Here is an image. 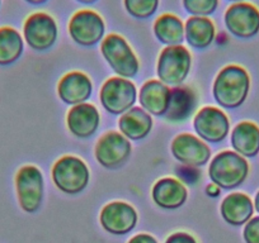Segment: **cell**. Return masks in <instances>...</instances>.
I'll return each mask as SVG.
<instances>
[{"mask_svg": "<svg viewBox=\"0 0 259 243\" xmlns=\"http://www.w3.org/2000/svg\"><path fill=\"white\" fill-rule=\"evenodd\" d=\"M250 89V78L245 69L229 65L219 73L213 84V96L221 106L234 109L245 101Z\"/></svg>", "mask_w": 259, "mask_h": 243, "instance_id": "6da1fadb", "label": "cell"}, {"mask_svg": "<svg viewBox=\"0 0 259 243\" xmlns=\"http://www.w3.org/2000/svg\"><path fill=\"white\" fill-rule=\"evenodd\" d=\"M249 163L245 157L233 151H224L213 157L208 168L211 181L223 189H234L245 181Z\"/></svg>", "mask_w": 259, "mask_h": 243, "instance_id": "7a4b0ae2", "label": "cell"}, {"mask_svg": "<svg viewBox=\"0 0 259 243\" xmlns=\"http://www.w3.org/2000/svg\"><path fill=\"white\" fill-rule=\"evenodd\" d=\"M101 52L113 71L122 78H133L138 74L140 64L135 52L119 34H109L102 41Z\"/></svg>", "mask_w": 259, "mask_h": 243, "instance_id": "3957f363", "label": "cell"}, {"mask_svg": "<svg viewBox=\"0 0 259 243\" xmlns=\"http://www.w3.org/2000/svg\"><path fill=\"white\" fill-rule=\"evenodd\" d=\"M88 166L75 156L60 158L52 167V180L55 185L66 194H78L83 192L89 183Z\"/></svg>", "mask_w": 259, "mask_h": 243, "instance_id": "277c9868", "label": "cell"}, {"mask_svg": "<svg viewBox=\"0 0 259 243\" xmlns=\"http://www.w3.org/2000/svg\"><path fill=\"white\" fill-rule=\"evenodd\" d=\"M192 66L191 52L182 44L166 46L158 59V76L165 85H179L186 80Z\"/></svg>", "mask_w": 259, "mask_h": 243, "instance_id": "5b68a950", "label": "cell"}, {"mask_svg": "<svg viewBox=\"0 0 259 243\" xmlns=\"http://www.w3.org/2000/svg\"><path fill=\"white\" fill-rule=\"evenodd\" d=\"M16 189L19 205L26 213H34L41 207L44 198V176L33 165L19 168L16 175Z\"/></svg>", "mask_w": 259, "mask_h": 243, "instance_id": "8992f818", "label": "cell"}, {"mask_svg": "<svg viewBox=\"0 0 259 243\" xmlns=\"http://www.w3.org/2000/svg\"><path fill=\"white\" fill-rule=\"evenodd\" d=\"M59 36L57 23L50 14L37 12L31 14L23 24V37L34 51H46L54 46Z\"/></svg>", "mask_w": 259, "mask_h": 243, "instance_id": "52a82bcc", "label": "cell"}, {"mask_svg": "<svg viewBox=\"0 0 259 243\" xmlns=\"http://www.w3.org/2000/svg\"><path fill=\"white\" fill-rule=\"evenodd\" d=\"M106 32L103 18L92 9H81L69 22V34L80 46H93L102 41Z\"/></svg>", "mask_w": 259, "mask_h": 243, "instance_id": "ba28073f", "label": "cell"}, {"mask_svg": "<svg viewBox=\"0 0 259 243\" xmlns=\"http://www.w3.org/2000/svg\"><path fill=\"white\" fill-rule=\"evenodd\" d=\"M224 21L228 31L238 38L248 39L259 33V9L248 2L231 4Z\"/></svg>", "mask_w": 259, "mask_h": 243, "instance_id": "9c48e42d", "label": "cell"}, {"mask_svg": "<svg viewBox=\"0 0 259 243\" xmlns=\"http://www.w3.org/2000/svg\"><path fill=\"white\" fill-rule=\"evenodd\" d=\"M136 88L130 80L112 78L103 84L101 90V103L112 114H123L135 104Z\"/></svg>", "mask_w": 259, "mask_h": 243, "instance_id": "30bf717a", "label": "cell"}, {"mask_svg": "<svg viewBox=\"0 0 259 243\" xmlns=\"http://www.w3.org/2000/svg\"><path fill=\"white\" fill-rule=\"evenodd\" d=\"M131 155V143L122 133L108 132L102 136L96 146V157L102 166L117 168Z\"/></svg>", "mask_w": 259, "mask_h": 243, "instance_id": "8fae6325", "label": "cell"}, {"mask_svg": "<svg viewBox=\"0 0 259 243\" xmlns=\"http://www.w3.org/2000/svg\"><path fill=\"white\" fill-rule=\"evenodd\" d=\"M194 130L202 140L218 143L225 140L228 136L230 122L220 109L206 106L194 116Z\"/></svg>", "mask_w": 259, "mask_h": 243, "instance_id": "7c38bea8", "label": "cell"}, {"mask_svg": "<svg viewBox=\"0 0 259 243\" xmlns=\"http://www.w3.org/2000/svg\"><path fill=\"white\" fill-rule=\"evenodd\" d=\"M138 213L133 205L124 202H113L102 209L101 224L112 234H126L135 228Z\"/></svg>", "mask_w": 259, "mask_h": 243, "instance_id": "4fadbf2b", "label": "cell"}, {"mask_svg": "<svg viewBox=\"0 0 259 243\" xmlns=\"http://www.w3.org/2000/svg\"><path fill=\"white\" fill-rule=\"evenodd\" d=\"M171 153L179 162L192 167L206 165L211 157L208 146L200 138L188 133H183L174 138L171 142Z\"/></svg>", "mask_w": 259, "mask_h": 243, "instance_id": "5bb4252c", "label": "cell"}, {"mask_svg": "<svg viewBox=\"0 0 259 243\" xmlns=\"http://www.w3.org/2000/svg\"><path fill=\"white\" fill-rule=\"evenodd\" d=\"M66 123L69 131L74 136L79 138H87L97 132L101 123V115L94 105L81 103L69 111Z\"/></svg>", "mask_w": 259, "mask_h": 243, "instance_id": "9a60e30c", "label": "cell"}, {"mask_svg": "<svg viewBox=\"0 0 259 243\" xmlns=\"http://www.w3.org/2000/svg\"><path fill=\"white\" fill-rule=\"evenodd\" d=\"M92 81L85 74L74 71L65 75L59 83V96L66 104H81L92 95Z\"/></svg>", "mask_w": 259, "mask_h": 243, "instance_id": "2e32d148", "label": "cell"}, {"mask_svg": "<svg viewBox=\"0 0 259 243\" xmlns=\"http://www.w3.org/2000/svg\"><path fill=\"white\" fill-rule=\"evenodd\" d=\"M254 204L244 193H233L221 203V215L231 225H243L253 218Z\"/></svg>", "mask_w": 259, "mask_h": 243, "instance_id": "e0dca14e", "label": "cell"}, {"mask_svg": "<svg viewBox=\"0 0 259 243\" xmlns=\"http://www.w3.org/2000/svg\"><path fill=\"white\" fill-rule=\"evenodd\" d=\"M153 199L156 205L164 209H177L186 203L187 189L176 178H161L154 185Z\"/></svg>", "mask_w": 259, "mask_h": 243, "instance_id": "ac0fdd59", "label": "cell"}, {"mask_svg": "<svg viewBox=\"0 0 259 243\" xmlns=\"http://www.w3.org/2000/svg\"><path fill=\"white\" fill-rule=\"evenodd\" d=\"M169 94H170V90L161 81H148L144 84L140 90L141 106L149 114L164 115L168 109Z\"/></svg>", "mask_w": 259, "mask_h": 243, "instance_id": "d6986e66", "label": "cell"}, {"mask_svg": "<svg viewBox=\"0 0 259 243\" xmlns=\"http://www.w3.org/2000/svg\"><path fill=\"white\" fill-rule=\"evenodd\" d=\"M231 146L243 157H254L259 153V127L253 122H241L231 133Z\"/></svg>", "mask_w": 259, "mask_h": 243, "instance_id": "ffe728a7", "label": "cell"}, {"mask_svg": "<svg viewBox=\"0 0 259 243\" xmlns=\"http://www.w3.org/2000/svg\"><path fill=\"white\" fill-rule=\"evenodd\" d=\"M118 127L122 135L130 140H141L150 133L153 119L141 108H133L119 118Z\"/></svg>", "mask_w": 259, "mask_h": 243, "instance_id": "44dd1931", "label": "cell"}, {"mask_svg": "<svg viewBox=\"0 0 259 243\" xmlns=\"http://www.w3.org/2000/svg\"><path fill=\"white\" fill-rule=\"evenodd\" d=\"M216 27L208 17H191L184 24V38L194 48H206L213 42Z\"/></svg>", "mask_w": 259, "mask_h": 243, "instance_id": "7402d4cb", "label": "cell"}, {"mask_svg": "<svg viewBox=\"0 0 259 243\" xmlns=\"http://www.w3.org/2000/svg\"><path fill=\"white\" fill-rule=\"evenodd\" d=\"M196 108V96L191 89L174 88L169 94V103L166 113L164 114L168 120L173 123L184 122L191 116Z\"/></svg>", "mask_w": 259, "mask_h": 243, "instance_id": "603a6c76", "label": "cell"}, {"mask_svg": "<svg viewBox=\"0 0 259 243\" xmlns=\"http://www.w3.org/2000/svg\"><path fill=\"white\" fill-rule=\"evenodd\" d=\"M23 51L22 34L13 27H0V66H8L18 61Z\"/></svg>", "mask_w": 259, "mask_h": 243, "instance_id": "cb8c5ba5", "label": "cell"}, {"mask_svg": "<svg viewBox=\"0 0 259 243\" xmlns=\"http://www.w3.org/2000/svg\"><path fill=\"white\" fill-rule=\"evenodd\" d=\"M154 34L166 46H178L184 41V24L174 14H163L154 23Z\"/></svg>", "mask_w": 259, "mask_h": 243, "instance_id": "d4e9b609", "label": "cell"}, {"mask_svg": "<svg viewBox=\"0 0 259 243\" xmlns=\"http://www.w3.org/2000/svg\"><path fill=\"white\" fill-rule=\"evenodd\" d=\"M160 0H123L124 9L130 16L138 19L150 18L158 11Z\"/></svg>", "mask_w": 259, "mask_h": 243, "instance_id": "484cf974", "label": "cell"}, {"mask_svg": "<svg viewBox=\"0 0 259 243\" xmlns=\"http://www.w3.org/2000/svg\"><path fill=\"white\" fill-rule=\"evenodd\" d=\"M183 7L192 17H208L219 7V0H183Z\"/></svg>", "mask_w": 259, "mask_h": 243, "instance_id": "4316f807", "label": "cell"}, {"mask_svg": "<svg viewBox=\"0 0 259 243\" xmlns=\"http://www.w3.org/2000/svg\"><path fill=\"white\" fill-rule=\"evenodd\" d=\"M243 237L245 243H259V215L245 223Z\"/></svg>", "mask_w": 259, "mask_h": 243, "instance_id": "83f0119b", "label": "cell"}, {"mask_svg": "<svg viewBox=\"0 0 259 243\" xmlns=\"http://www.w3.org/2000/svg\"><path fill=\"white\" fill-rule=\"evenodd\" d=\"M177 173L187 184H196L201 177L200 172L196 168L192 167V166H183V167L178 168V172Z\"/></svg>", "mask_w": 259, "mask_h": 243, "instance_id": "f1b7e54d", "label": "cell"}, {"mask_svg": "<svg viewBox=\"0 0 259 243\" xmlns=\"http://www.w3.org/2000/svg\"><path fill=\"white\" fill-rule=\"evenodd\" d=\"M165 243H197L191 234L186 232H177L166 238Z\"/></svg>", "mask_w": 259, "mask_h": 243, "instance_id": "f546056e", "label": "cell"}, {"mask_svg": "<svg viewBox=\"0 0 259 243\" xmlns=\"http://www.w3.org/2000/svg\"><path fill=\"white\" fill-rule=\"evenodd\" d=\"M128 243H158V240L153 235L146 234V233H140V234H136L135 237L131 238Z\"/></svg>", "mask_w": 259, "mask_h": 243, "instance_id": "4dcf8cb0", "label": "cell"}, {"mask_svg": "<svg viewBox=\"0 0 259 243\" xmlns=\"http://www.w3.org/2000/svg\"><path fill=\"white\" fill-rule=\"evenodd\" d=\"M206 193H207L208 197H219L220 195V187H218L216 184H210L206 188Z\"/></svg>", "mask_w": 259, "mask_h": 243, "instance_id": "1f68e13d", "label": "cell"}, {"mask_svg": "<svg viewBox=\"0 0 259 243\" xmlns=\"http://www.w3.org/2000/svg\"><path fill=\"white\" fill-rule=\"evenodd\" d=\"M26 3L32 4V6H41V4L46 3L47 0H24Z\"/></svg>", "mask_w": 259, "mask_h": 243, "instance_id": "d6a6232c", "label": "cell"}, {"mask_svg": "<svg viewBox=\"0 0 259 243\" xmlns=\"http://www.w3.org/2000/svg\"><path fill=\"white\" fill-rule=\"evenodd\" d=\"M254 209L256 210V213H259V192L256 193V195H255V199H254Z\"/></svg>", "mask_w": 259, "mask_h": 243, "instance_id": "836d02e7", "label": "cell"}, {"mask_svg": "<svg viewBox=\"0 0 259 243\" xmlns=\"http://www.w3.org/2000/svg\"><path fill=\"white\" fill-rule=\"evenodd\" d=\"M76 2H79V3L81 4H94L97 3L98 0H76Z\"/></svg>", "mask_w": 259, "mask_h": 243, "instance_id": "e575fe53", "label": "cell"}, {"mask_svg": "<svg viewBox=\"0 0 259 243\" xmlns=\"http://www.w3.org/2000/svg\"><path fill=\"white\" fill-rule=\"evenodd\" d=\"M229 2H233V3H240V2H244V0H229Z\"/></svg>", "mask_w": 259, "mask_h": 243, "instance_id": "d590c367", "label": "cell"}, {"mask_svg": "<svg viewBox=\"0 0 259 243\" xmlns=\"http://www.w3.org/2000/svg\"><path fill=\"white\" fill-rule=\"evenodd\" d=\"M0 7H2V0H0Z\"/></svg>", "mask_w": 259, "mask_h": 243, "instance_id": "8d00e7d4", "label": "cell"}]
</instances>
